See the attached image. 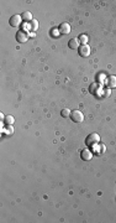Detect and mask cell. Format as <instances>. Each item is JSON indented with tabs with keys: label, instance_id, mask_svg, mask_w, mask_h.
<instances>
[{
	"label": "cell",
	"instance_id": "5",
	"mask_svg": "<svg viewBox=\"0 0 116 223\" xmlns=\"http://www.w3.org/2000/svg\"><path fill=\"white\" fill-rule=\"evenodd\" d=\"M21 21H22L21 15H12V16L10 17V20H9V23H10V25H11L12 27L20 26V25H21Z\"/></svg>",
	"mask_w": 116,
	"mask_h": 223
},
{
	"label": "cell",
	"instance_id": "16",
	"mask_svg": "<svg viewBox=\"0 0 116 223\" xmlns=\"http://www.w3.org/2000/svg\"><path fill=\"white\" fill-rule=\"evenodd\" d=\"M5 130H6V133H8V134H10V135L14 133V128H12V125H8Z\"/></svg>",
	"mask_w": 116,
	"mask_h": 223
},
{
	"label": "cell",
	"instance_id": "10",
	"mask_svg": "<svg viewBox=\"0 0 116 223\" xmlns=\"http://www.w3.org/2000/svg\"><path fill=\"white\" fill-rule=\"evenodd\" d=\"M104 82H105V83L107 84V87H110V88H115V87H116V77H115V76L107 77Z\"/></svg>",
	"mask_w": 116,
	"mask_h": 223
},
{
	"label": "cell",
	"instance_id": "2",
	"mask_svg": "<svg viewBox=\"0 0 116 223\" xmlns=\"http://www.w3.org/2000/svg\"><path fill=\"white\" fill-rule=\"evenodd\" d=\"M70 118H72V120L74 122V123H82L83 120H84V114L82 113L80 110H73L72 112V114H70Z\"/></svg>",
	"mask_w": 116,
	"mask_h": 223
},
{
	"label": "cell",
	"instance_id": "18",
	"mask_svg": "<svg viewBox=\"0 0 116 223\" xmlns=\"http://www.w3.org/2000/svg\"><path fill=\"white\" fill-rule=\"evenodd\" d=\"M98 78H99V80H103V78H104V74H100V76H99Z\"/></svg>",
	"mask_w": 116,
	"mask_h": 223
},
{
	"label": "cell",
	"instance_id": "14",
	"mask_svg": "<svg viewBox=\"0 0 116 223\" xmlns=\"http://www.w3.org/2000/svg\"><path fill=\"white\" fill-rule=\"evenodd\" d=\"M70 114H72V112H70L68 108H66V109H63V110L61 112V115H62L63 118H68V117H70Z\"/></svg>",
	"mask_w": 116,
	"mask_h": 223
},
{
	"label": "cell",
	"instance_id": "12",
	"mask_svg": "<svg viewBox=\"0 0 116 223\" xmlns=\"http://www.w3.org/2000/svg\"><path fill=\"white\" fill-rule=\"evenodd\" d=\"M78 40H79V42L82 44V45H87V42H88V36L87 35H84V34H82L79 37H78Z\"/></svg>",
	"mask_w": 116,
	"mask_h": 223
},
{
	"label": "cell",
	"instance_id": "11",
	"mask_svg": "<svg viewBox=\"0 0 116 223\" xmlns=\"http://www.w3.org/2000/svg\"><path fill=\"white\" fill-rule=\"evenodd\" d=\"M21 17L24 19V20H26V21H32V14H31L30 11L24 12V14L21 15Z\"/></svg>",
	"mask_w": 116,
	"mask_h": 223
},
{
	"label": "cell",
	"instance_id": "4",
	"mask_svg": "<svg viewBox=\"0 0 116 223\" xmlns=\"http://www.w3.org/2000/svg\"><path fill=\"white\" fill-rule=\"evenodd\" d=\"M78 53L82 56V57H88L91 53V50H90V46L87 44V45H80V47L78 48Z\"/></svg>",
	"mask_w": 116,
	"mask_h": 223
},
{
	"label": "cell",
	"instance_id": "17",
	"mask_svg": "<svg viewBox=\"0 0 116 223\" xmlns=\"http://www.w3.org/2000/svg\"><path fill=\"white\" fill-rule=\"evenodd\" d=\"M60 34H61V32H60V30H57V29H53V30L51 31V35H52L53 37L58 36V35H60Z\"/></svg>",
	"mask_w": 116,
	"mask_h": 223
},
{
	"label": "cell",
	"instance_id": "15",
	"mask_svg": "<svg viewBox=\"0 0 116 223\" xmlns=\"http://www.w3.org/2000/svg\"><path fill=\"white\" fill-rule=\"evenodd\" d=\"M30 27H31V30H32V31L37 30V27H38V23H37L36 20H32V21H31V24H30Z\"/></svg>",
	"mask_w": 116,
	"mask_h": 223
},
{
	"label": "cell",
	"instance_id": "13",
	"mask_svg": "<svg viewBox=\"0 0 116 223\" xmlns=\"http://www.w3.org/2000/svg\"><path fill=\"white\" fill-rule=\"evenodd\" d=\"M14 122H15V119H14L12 115H6V117H5V124H6V125H12Z\"/></svg>",
	"mask_w": 116,
	"mask_h": 223
},
{
	"label": "cell",
	"instance_id": "1",
	"mask_svg": "<svg viewBox=\"0 0 116 223\" xmlns=\"http://www.w3.org/2000/svg\"><path fill=\"white\" fill-rule=\"evenodd\" d=\"M85 143H87L88 146H91V147H94V146H96V145H99V144H100V135L96 134V133L89 134V135L87 136V139H85Z\"/></svg>",
	"mask_w": 116,
	"mask_h": 223
},
{
	"label": "cell",
	"instance_id": "6",
	"mask_svg": "<svg viewBox=\"0 0 116 223\" xmlns=\"http://www.w3.org/2000/svg\"><path fill=\"white\" fill-rule=\"evenodd\" d=\"M80 158L84 161H90L93 159V151L90 150V149H84V150H82V153H80Z\"/></svg>",
	"mask_w": 116,
	"mask_h": 223
},
{
	"label": "cell",
	"instance_id": "7",
	"mask_svg": "<svg viewBox=\"0 0 116 223\" xmlns=\"http://www.w3.org/2000/svg\"><path fill=\"white\" fill-rule=\"evenodd\" d=\"M60 32L62 34V35H67V34H69L70 32V30H72V27H70V25L68 24V23H62L61 25H60Z\"/></svg>",
	"mask_w": 116,
	"mask_h": 223
},
{
	"label": "cell",
	"instance_id": "3",
	"mask_svg": "<svg viewBox=\"0 0 116 223\" xmlns=\"http://www.w3.org/2000/svg\"><path fill=\"white\" fill-rule=\"evenodd\" d=\"M29 32H26V31H24V30H20V31H17V34H16V40H17V42H20V44H24V42H26L27 40H29Z\"/></svg>",
	"mask_w": 116,
	"mask_h": 223
},
{
	"label": "cell",
	"instance_id": "8",
	"mask_svg": "<svg viewBox=\"0 0 116 223\" xmlns=\"http://www.w3.org/2000/svg\"><path fill=\"white\" fill-rule=\"evenodd\" d=\"M89 92L91 93V94H98L99 92H103V89H101V87H100V84L99 83H93V84H90V87H89Z\"/></svg>",
	"mask_w": 116,
	"mask_h": 223
},
{
	"label": "cell",
	"instance_id": "9",
	"mask_svg": "<svg viewBox=\"0 0 116 223\" xmlns=\"http://www.w3.org/2000/svg\"><path fill=\"white\" fill-rule=\"evenodd\" d=\"M68 46H69V48H72V50H78V48L80 47V42H79V40L77 39V37H74V39H70V40H69Z\"/></svg>",
	"mask_w": 116,
	"mask_h": 223
}]
</instances>
